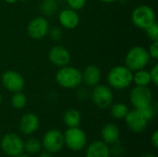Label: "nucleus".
Segmentation results:
<instances>
[{"mask_svg":"<svg viewBox=\"0 0 158 157\" xmlns=\"http://www.w3.org/2000/svg\"><path fill=\"white\" fill-rule=\"evenodd\" d=\"M49 29V21L46 17L37 16L29 22L27 26V32L31 39L41 40L48 34Z\"/></svg>","mask_w":158,"mask_h":157,"instance_id":"10","label":"nucleus"},{"mask_svg":"<svg viewBox=\"0 0 158 157\" xmlns=\"http://www.w3.org/2000/svg\"><path fill=\"white\" fill-rule=\"evenodd\" d=\"M19 130L24 135H32L40 127V119L38 116L32 112L25 113L19 119Z\"/></svg>","mask_w":158,"mask_h":157,"instance_id":"14","label":"nucleus"},{"mask_svg":"<svg viewBox=\"0 0 158 157\" xmlns=\"http://www.w3.org/2000/svg\"><path fill=\"white\" fill-rule=\"evenodd\" d=\"M39 157H54V156H53V154H50V153H48V152L44 151V152H43V153H41V154L39 155Z\"/></svg>","mask_w":158,"mask_h":157,"instance_id":"33","label":"nucleus"},{"mask_svg":"<svg viewBox=\"0 0 158 157\" xmlns=\"http://www.w3.org/2000/svg\"><path fill=\"white\" fill-rule=\"evenodd\" d=\"M1 102H2V95L0 94V104H1Z\"/></svg>","mask_w":158,"mask_h":157,"instance_id":"38","label":"nucleus"},{"mask_svg":"<svg viewBox=\"0 0 158 157\" xmlns=\"http://www.w3.org/2000/svg\"><path fill=\"white\" fill-rule=\"evenodd\" d=\"M99 1L102 3H105V4H112V3L117 2L118 0H99Z\"/></svg>","mask_w":158,"mask_h":157,"instance_id":"34","label":"nucleus"},{"mask_svg":"<svg viewBox=\"0 0 158 157\" xmlns=\"http://www.w3.org/2000/svg\"><path fill=\"white\" fill-rule=\"evenodd\" d=\"M66 1L69 8L74 9L76 11L82 9L87 3V0H66Z\"/></svg>","mask_w":158,"mask_h":157,"instance_id":"27","label":"nucleus"},{"mask_svg":"<svg viewBox=\"0 0 158 157\" xmlns=\"http://www.w3.org/2000/svg\"><path fill=\"white\" fill-rule=\"evenodd\" d=\"M102 141L106 144H113L119 141L120 130L118 127L114 123H107L101 130Z\"/></svg>","mask_w":158,"mask_h":157,"instance_id":"18","label":"nucleus"},{"mask_svg":"<svg viewBox=\"0 0 158 157\" xmlns=\"http://www.w3.org/2000/svg\"><path fill=\"white\" fill-rule=\"evenodd\" d=\"M110 115L116 119H124L129 112V107L124 103H114L110 106Z\"/></svg>","mask_w":158,"mask_h":157,"instance_id":"21","label":"nucleus"},{"mask_svg":"<svg viewBox=\"0 0 158 157\" xmlns=\"http://www.w3.org/2000/svg\"><path fill=\"white\" fill-rule=\"evenodd\" d=\"M148 54L153 60H157L158 59V41H154L149 48L147 49Z\"/></svg>","mask_w":158,"mask_h":157,"instance_id":"29","label":"nucleus"},{"mask_svg":"<svg viewBox=\"0 0 158 157\" xmlns=\"http://www.w3.org/2000/svg\"><path fill=\"white\" fill-rule=\"evenodd\" d=\"M144 31H146V34L151 41L153 42L158 41V25L156 21L153 23L151 26H149L147 29H145Z\"/></svg>","mask_w":158,"mask_h":157,"instance_id":"26","label":"nucleus"},{"mask_svg":"<svg viewBox=\"0 0 158 157\" xmlns=\"http://www.w3.org/2000/svg\"><path fill=\"white\" fill-rule=\"evenodd\" d=\"M151 143H152L153 146H154L156 149H157L158 148V130H156L153 132V134L151 135Z\"/></svg>","mask_w":158,"mask_h":157,"instance_id":"32","label":"nucleus"},{"mask_svg":"<svg viewBox=\"0 0 158 157\" xmlns=\"http://www.w3.org/2000/svg\"><path fill=\"white\" fill-rule=\"evenodd\" d=\"M48 59L54 66L61 68L69 64L71 56L66 47L62 45H55L48 52Z\"/></svg>","mask_w":158,"mask_h":157,"instance_id":"13","label":"nucleus"},{"mask_svg":"<svg viewBox=\"0 0 158 157\" xmlns=\"http://www.w3.org/2000/svg\"><path fill=\"white\" fill-rule=\"evenodd\" d=\"M124 120L128 129L134 133L143 132L147 129L149 122L139 109L129 110Z\"/></svg>","mask_w":158,"mask_h":157,"instance_id":"12","label":"nucleus"},{"mask_svg":"<svg viewBox=\"0 0 158 157\" xmlns=\"http://www.w3.org/2000/svg\"><path fill=\"white\" fill-rule=\"evenodd\" d=\"M63 121L68 128L79 127L81 121V115L79 110L75 108H69L64 113Z\"/></svg>","mask_w":158,"mask_h":157,"instance_id":"19","label":"nucleus"},{"mask_svg":"<svg viewBox=\"0 0 158 157\" xmlns=\"http://www.w3.org/2000/svg\"><path fill=\"white\" fill-rule=\"evenodd\" d=\"M57 9L56 0H43L41 3V10L44 16H52Z\"/></svg>","mask_w":158,"mask_h":157,"instance_id":"24","label":"nucleus"},{"mask_svg":"<svg viewBox=\"0 0 158 157\" xmlns=\"http://www.w3.org/2000/svg\"><path fill=\"white\" fill-rule=\"evenodd\" d=\"M59 24L67 30H73L80 23V16L78 12L71 8H66L58 14Z\"/></svg>","mask_w":158,"mask_h":157,"instance_id":"15","label":"nucleus"},{"mask_svg":"<svg viewBox=\"0 0 158 157\" xmlns=\"http://www.w3.org/2000/svg\"><path fill=\"white\" fill-rule=\"evenodd\" d=\"M17 1L18 0H5V2L7 3V4H15Z\"/></svg>","mask_w":158,"mask_h":157,"instance_id":"35","label":"nucleus"},{"mask_svg":"<svg viewBox=\"0 0 158 157\" xmlns=\"http://www.w3.org/2000/svg\"><path fill=\"white\" fill-rule=\"evenodd\" d=\"M1 150L9 157H16L24 153V141L16 133H6L0 142Z\"/></svg>","mask_w":158,"mask_h":157,"instance_id":"6","label":"nucleus"},{"mask_svg":"<svg viewBox=\"0 0 158 157\" xmlns=\"http://www.w3.org/2000/svg\"><path fill=\"white\" fill-rule=\"evenodd\" d=\"M112 146L109 147V151H110V155L113 157H120L122 156L125 153V149L123 147L122 144H120L118 142L116 143L111 144Z\"/></svg>","mask_w":158,"mask_h":157,"instance_id":"25","label":"nucleus"},{"mask_svg":"<svg viewBox=\"0 0 158 157\" xmlns=\"http://www.w3.org/2000/svg\"><path fill=\"white\" fill-rule=\"evenodd\" d=\"M91 99L98 108L106 109L113 104L114 94L110 87L99 83L94 87L91 93Z\"/></svg>","mask_w":158,"mask_h":157,"instance_id":"9","label":"nucleus"},{"mask_svg":"<svg viewBox=\"0 0 158 157\" xmlns=\"http://www.w3.org/2000/svg\"><path fill=\"white\" fill-rule=\"evenodd\" d=\"M132 83H134L135 86H149L152 84L149 71L145 68L133 71Z\"/></svg>","mask_w":158,"mask_h":157,"instance_id":"20","label":"nucleus"},{"mask_svg":"<svg viewBox=\"0 0 158 157\" xmlns=\"http://www.w3.org/2000/svg\"><path fill=\"white\" fill-rule=\"evenodd\" d=\"M142 157H157L156 155H153V154H146L144 155H143Z\"/></svg>","mask_w":158,"mask_h":157,"instance_id":"36","label":"nucleus"},{"mask_svg":"<svg viewBox=\"0 0 158 157\" xmlns=\"http://www.w3.org/2000/svg\"><path fill=\"white\" fill-rule=\"evenodd\" d=\"M56 81L63 89H76L82 83V73L75 67L64 66L56 71Z\"/></svg>","mask_w":158,"mask_h":157,"instance_id":"2","label":"nucleus"},{"mask_svg":"<svg viewBox=\"0 0 158 157\" xmlns=\"http://www.w3.org/2000/svg\"><path fill=\"white\" fill-rule=\"evenodd\" d=\"M63 136L64 145L73 152H81L87 146V136L79 127L68 128Z\"/></svg>","mask_w":158,"mask_h":157,"instance_id":"5","label":"nucleus"},{"mask_svg":"<svg viewBox=\"0 0 158 157\" xmlns=\"http://www.w3.org/2000/svg\"><path fill=\"white\" fill-rule=\"evenodd\" d=\"M42 148L50 154H57L64 147V136L63 133L57 129L48 130L43 136Z\"/></svg>","mask_w":158,"mask_h":157,"instance_id":"7","label":"nucleus"},{"mask_svg":"<svg viewBox=\"0 0 158 157\" xmlns=\"http://www.w3.org/2000/svg\"><path fill=\"white\" fill-rule=\"evenodd\" d=\"M42 150V143L36 138H28L24 142V151L28 155H37Z\"/></svg>","mask_w":158,"mask_h":157,"instance_id":"22","label":"nucleus"},{"mask_svg":"<svg viewBox=\"0 0 158 157\" xmlns=\"http://www.w3.org/2000/svg\"><path fill=\"white\" fill-rule=\"evenodd\" d=\"M3 87L10 93L21 92L25 86V80L22 75L15 70H6L1 76Z\"/></svg>","mask_w":158,"mask_h":157,"instance_id":"11","label":"nucleus"},{"mask_svg":"<svg viewBox=\"0 0 158 157\" xmlns=\"http://www.w3.org/2000/svg\"><path fill=\"white\" fill-rule=\"evenodd\" d=\"M16 157H31L30 155H28V154H24V153H22L21 155H18V156Z\"/></svg>","mask_w":158,"mask_h":157,"instance_id":"37","label":"nucleus"},{"mask_svg":"<svg viewBox=\"0 0 158 157\" xmlns=\"http://www.w3.org/2000/svg\"><path fill=\"white\" fill-rule=\"evenodd\" d=\"M11 105L18 110L23 109L26 105H27V97L24 93H22L21 92H18V93H14L12 97H11Z\"/></svg>","mask_w":158,"mask_h":157,"instance_id":"23","label":"nucleus"},{"mask_svg":"<svg viewBox=\"0 0 158 157\" xmlns=\"http://www.w3.org/2000/svg\"><path fill=\"white\" fill-rule=\"evenodd\" d=\"M18 1H21V2H25V1H28V0H18Z\"/></svg>","mask_w":158,"mask_h":157,"instance_id":"39","label":"nucleus"},{"mask_svg":"<svg viewBox=\"0 0 158 157\" xmlns=\"http://www.w3.org/2000/svg\"><path fill=\"white\" fill-rule=\"evenodd\" d=\"M131 21L137 28L145 30L156 21V12L148 5L138 6L131 12Z\"/></svg>","mask_w":158,"mask_h":157,"instance_id":"4","label":"nucleus"},{"mask_svg":"<svg viewBox=\"0 0 158 157\" xmlns=\"http://www.w3.org/2000/svg\"><path fill=\"white\" fill-rule=\"evenodd\" d=\"M139 110L143 113V115L145 117V118H146L148 121L152 120V119L155 118V115H156V108L154 107L153 104H152L151 105H149V106H146V107H144V108H143V109H139Z\"/></svg>","mask_w":158,"mask_h":157,"instance_id":"28","label":"nucleus"},{"mask_svg":"<svg viewBox=\"0 0 158 157\" xmlns=\"http://www.w3.org/2000/svg\"><path fill=\"white\" fill-rule=\"evenodd\" d=\"M133 72L125 65L113 67L107 74V82L110 88L125 90L132 84Z\"/></svg>","mask_w":158,"mask_h":157,"instance_id":"1","label":"nucleus"},{"mask_svg":"<svg viewBox=\"0 0 158 157\" xmlns=\"http://www.w3.org/2000/svg\"><path fill=\"white\" fill-rule=\"evenodd\" d=\"M48 33L50 34V37L54 41H59L63 36L62 30L60 28H58V27H53V28L49 29Z\"/></svg>","mask_w":158,"mask_h":157,"instance_id":"30","label":"nucleus"},{"mask_svg":"<svg viewBox=\"0 0 158 157\" xmlns=\"http://www.w3.org/2000/svg\"><path fill=\"white\" fill-rule=\"evenodd\" d=\"M85 148V157H111L108 144L103 141H94Z\"/></svg>","mask_w":158,"mask_h":157,"instance_id":"17","label":"nucleus"},{"mask_svg":"<svg viewBox=\"0 0 158 157\" xmlns=\"http://www.w3.org/2000/svg\"><path fill=\"white\" fill-rule=\"evenodd\" d=\"M130 102L134 109H143L153 104V93L148 86H135L130 93Z\"/></svg>","mask_w":158,"mask_h":157,"instance_id":"8","label":"nucleus"},{"mask_svg":"<svg viewBox=\"0 0 158 157\" xmlns=\"http://www.w3.org/2000/svg\"><path fill=\"white\" fill-rule=\"evenodd\" d=\"M149 73H150V77H151V82H152V84H154L155 86H157L158 85V65L157 64L154 65V66L151 68V69H150Z\"/></svg>","mask_w":158,"mask_h":157,"instance_id":"31","label":"nucleus"},{"mask_svg":"<svg viewBox=\"0 0 158 157\" xmlns=\"http://www.w3.org/2000/svg\"><path fill=\"white\" fill-rule=\"evenodd\" d=\"M151 57L146 48L141 45L131 47L125 56V66L132 72L145 68L150 63Z\"/></svg>","mask_w":158,"mask_h":157,"instance_id":"3","label":"nucleus"},{"mask_svg":"<svg viewBox=\"0 0 158 157\" xmlns=\"http://www.w3.org/2000/svg\"><path fill=\"white\" fill-rule=\"evenodd\" d=\"M82 73V83L89 87H94L95 85L99 84L101 78H102V72L98 66L96 65H88Z\"/></svg>","mask_w":158,"mask_h":157,"instance_id":"16","label":"nucleus"}]
</instances>
